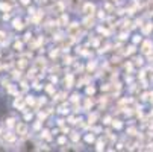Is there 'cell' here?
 Segmentation results:
<instances>
[{
  "instance_id": "cell-9",
  "label": "cell",
  "mask_w": 153,
  "mask_h": 152,
  "mask_svg": "<svg viewBox=\"0 0 153 152\" xmlns=\"http://www.w3.org/2000/svg\"><path fill=\"white\" fill-rule=\"evenodd\" d=\"M108 2H118V0H108Z\"/></svg>"
},
{
  "instance_id": "cell-2",
  "label": "cell",
  "mask_w": 153,
  "mask_h": 152,
  "mask_svg": "<svg viewBox=\"0 0 153 152\" xmlns=\"http://www.w3.org/2000/svg\"><path fill=\"white\" fill-rule=\"evenodd\" d=\"M65 3H67L68 9L73 11V12H79L82 5H83V0H65Z\"/></svg>"
},
{
  "instance_id": "cell-3",
  "label": "cell",
  "mask_w": 153,
  "mask_h": 152,
  "mask_svg": "<svg viewBox=\"0 0 153 152\" xmlns=\"http://www.w3.org/2000/svg\"><path fill=\"white\" fill-rule=\"evenodd\" d=\"M15 131H17V136L25 137V136L27 134V125H26V123H17Z\"/></svg>"
},
{
  "instance_id": "cell-1",
  "label": "cell",
  "mask_w": 153,
  "mask_h": 152,
  "mask_svg": "<svg viewBox=\"0 0 153 152\" xmlns=\"http://www.w3.org/2000/svg\"><path fill=\"white\" fill-rule=\"evenodd\" d=\"M80 11L83 12V15L90 17V15H93V14L96 12V5H94V3H91V2H83V5H82Z\"/></svg>"
},
{
  "instance_id": "cell-5",
  "label": "cell",
  "mask_w": 153,
  "mask_h": 152,
  "mask_svg": "<svg viewBox=\"0 0 153 152\" xmlns=\"http://www.w3.org/2000/svg\"><path fill=\"white\" fill-rule=\"evenodd\" d=\"M14 28L15 29H21V28H23V25H21L20 20H14Z\"/></svg>"
},
{
  "instance_id": "cell-10",
  "label": "cell",
  "mask_w": 153,
  "mask_h": 152,
  "mask_svg": "<svg viewBox=\"0 0 153 152\" xmlns=\"http://www.w3.org/2000/svg\"><path fill=\"white\" fill-rule=\"evenodd\" d=\"M0 136H2V128H0Z\"/></svg>"
},
{
  "instance_id": "cell-4",
  "label": "cell",
  "mask_w": 153,
  "mask_h": 152,
  "mask_svg": "<svg viewBox=\"0 0 153 152\" xmlns=\"http://www.w3.org/2000/svg\"><path fill=\"white\" fill-rule=\"evenodd\" d=\"M5 139H8V142H14L15 140V136L12 133H8V134H5Z\"/></svg>"
},
{
  "instance_id": "cell-6",
  "label": "cell",
  "mask_w": 153,
  "mask_h": 152,
  "mask_svg": "<svg viewBox=\"0 0 153 152\" xmlns=\"http://www.w3.org/2000/svg\"><path fill=\"white\" fill-rule=\"evenodd\" d=\"M5 37H6V32L0 31V41H3V40H5Z\"/></svg>"
},
{
  "instance_id": "cell-7",
  "label": "cell",
  "mask_w": 153,
  "mask_h": 152,
  "mask_svg": "<svg viewBox=\"0 0 153 152\" xmlns=\"http://www.w3.org/2000/svg\"><path fill=\"white\" fill-rule=\"evenodd\" d=\"M30 3V0H21V5H23V6H27Z\"/></svg>"
},
{
  "instance_id": "cell-8",
  "label": "cell",
  "mask_w": 153,
  "mask_h": 152,
  "mask_svg": "<svg viewBox=\"0 0 153 152\" xmlns=\"http://www.w3.org/2000/svg\"><path fill=\"white\" fill-rule=\"evenodd\" d=\"M93 140H94V137H93V136H86V142H88V143H91Z\"/></svg>"
}]
</instances>
